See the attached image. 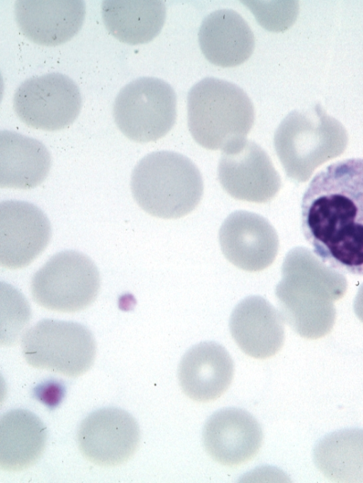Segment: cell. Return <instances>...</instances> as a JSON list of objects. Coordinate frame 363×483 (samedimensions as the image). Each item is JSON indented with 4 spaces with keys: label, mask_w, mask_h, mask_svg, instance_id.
<instances>
[{
    "label": "cell",
    "mask_w": 363,
    "mask_h": 483,
    "mask_svg": "<svg viewBox=\"0 0 363 483\" xmlns=\"http://www.w3.org/2000/svg\"><path fill=\"white\" fill-rule=\"evenodd\" d=\"M301 226L322 262L363 276V158L336 161L313 177L302 198Z\"/></svg>",
    "instance_id": "obj_1"
},
{
    "label": "cell",
    "mask_w": 363,
    "mask_h": 483,
    "mask_svg": "<svg viewBox=\"0 0 363 483\" xmlns=\"http://www.w3.org/2000/svg\"><path fill=\"white\" fill-rule=\"evenodd\" d=\"M281 274L275 292L284 321L305 339L329 334L336 317L334 302L347 290L345 277L303 246L287 253Z\"/></svg>",
    "instance_id": "obj_2"
},
{
    "label": "cell",
    "mask_w": 363,
    "mask_h": 483,
    "mask_svg": "<svg viewBox=\"0 0 363 483\" xmlns=\"http://www.w3.org/2000/svg\"><path fill=\"white\" fill-rule=\"evenodd\" d=\"M131 191L138 205L148 214L177 219L194 210L203 193L201 174L186 156L171 151L145 156L134 168Z\"/></svg>",
    "instance_id": "obj_3"
},
{
    "label": "cell",
    "mask_w": 363,
    "mask_h": 483,
    "mask_svg": "<svg viewBox=\"0 0 363 483\" xmlns=\"http://www.w3.org/2000/svg\"><path fill=\"white\" fill-rule=\"evenodd\" d=\"M254 121L250 98L231 82L206 77L188 93V127L194 140L206 149L223 150L245 140Z\"/></svg>",
    "instance_id": "obj_4"
},
{
    "label": "cell",
    "mask_w": 363,
    "mask_h": 483,
    "mask_svg": "<svg viewBox=\"0 0 363 483\" xmlns=\"http://www.w3.org/2000/svg\"><path fill=\"white\" fill-rule=\"evenodd\" d=\"M347 143L345 127L319 104L289 113L274 137L287 176L297 182L307 181L319 166L342 154Z\"/></svg>",
    "instance_id": "obj_5"
},
{
    "label": "cell",
    "mask_w": 363,
    "mask_h": 483,
    "mask_svg": "<svg viewBox=\"0 0 363 483\" xmlns=\"http://www.w3.org/2000/svg\"><path fill=\"white\" fill-rule=\"evenodd\" d=\"M23 357L32 367L67 377L84 375L92 366L96 342L84 325L45 319L27 330L21 339Z\"/></svg>",
    "instance_id": "obj_6"
},
{
    "label": "cell",
    "mask_w": 363,
    "mask_h": 483,
    "mask_svg": "<svg viewBox=\"0 0 363 483\" xmlns=\"http://www.w3.org/2000/svg\"><path fill=\"white\" fill-rule=\"evenodd\" d=\"M113 114L117 127L128 139L137 142L156 141L176 122V93L160 79L138 78L121 89Z\"/></svg>",
    "instance_id": "obj_7"
},
{
    "label": "cell",
    "mask_w": 363,
    "mask_h": 483,
    "mask_svg": "<svg viewBox=\"0 0 363 483\" xmlns=\"http://www.w3.org/2000/svg\"><path fill=\"white\" fill-rule=\"evenodd\" d=\"M100 276L94 263L75 251L52 256L33 276L30 292L41 307L60 312L84 309L96 298Z\"/></svg>",
    "instance_id": "obj_8"
},
{
    "label": "cell",
    "mask_w": 363,
    "mask_h": 483,
    "mask_svg": "<svg viewBox=\"0 0 363 483\" xmlns=\"http://www.w3.org/2000/svg\"><path fill=\"white\" fill-rule=\"evenodd\" d=\"M13 109L26 125L55 131L70 125L82 107L77 84L60 73L33 76L20 84L13 98Z\"/></svg>",
    "instance_id": "obj_9"
},
{
    "label": "cell",
    "mask_w": 363,
    "mask_h": 483,
    "mask_svg": "<svg viewBox=\"0 0 363 483\" xmlns=\"http://www.w3.org/2000/svg\"><path fill=\"white\" fill-rule=\"evenodd\" d=\"M218 175L221 186L231 197L251 203L271 200L281 185L267 152L246 139L222 150Z\"/></svg>",
    "instance_id": "obj_10"
},
{
    "label": "cell",
    "mask_w": 363,
    "mask_h": 483,
    "mask_svg": "<svg viewBox=\"0 0 363 483\" xmlns=\"http://www.w3.org/2000/svg\"><path fill=\"white\" fill-rule=\"evenodd\" d=\"M77 438L86 460L99 466L114 467L133 456L139 446L140 432L130 414L106 407L94 411L82 421Z\"/></svg>",
    "instance_id": "obj_11"
},
{
    "label": "cell",
    "mask_w": 363,
    "mask_h": 483,
    "mask_svg": "<svg viewBox=\"0 0 363 483\" xmlns=\"http://www.w3.org/2000/svg\"><path fill=\"white\" fill-rule=\"evenodd\" d=\"M50 222L37 206L21 200L0 205V263L17 269L28 266L46 248Z\"/></svg>",
    "instance_id": "obj_12"
},
{
    "label": "cell",
    "mask_w": 363,
    "mask_h": 483,
    "mask_svg": "<svg viewBox=\"0 0 363 483\" xmlns=\"http://www.w3.org/2000/svg\"><path fill=\"white\" fill-rule=\"evenodd\" d=\"M225 257L234 266L250 272L269 267L279 251L275 229L262 216L245 210L232 212L219 230Z\"/></svg>",
    "instance_id": "obj_13"
},
{
    "label": "cell",
    "mask_w": 363,
    "mask_h": 483,
    "mask_svg": "<svg viewBox=\"0 0 363 483\" xmlns=\"http://www.w3.org/2000/svg\"><path fill=\"white\" fill-rule=\"evenodd\" d=\"M202 438L206 451L215 461L236 466L257 455L262 446L263 433L258 421L247 411L225 408L208 418Z\"/></svg>",
    "instance_id": "obj_14"
},
{
    "label": "cell",
    "mask_w": 363,
    "mask_h": 483,
    "mask_svg": "<svg viewBox=\"0 0 363 483\" xmlns=\"http://www.w3.org/2000/svg\"><path fill=\"white\" fill-rule=\"evenodd\" d=\"M14 14L27 38L38 45L55 46L67 42L81 29L85 5L80 0H18Z\"/></svg>",
    "instance_id": "obj_15"
},
{
    "label": "cell",
    "mask_w": 363,
    "mask_h": 483,
    "mask_svg": "<svg viewBox=\"0 0 363 483\" xmlns=\"http://www.w3.org/2000/svg\"><path fill=\"white\" fill-rule=\"evenodd\" d=\"M284 319L275 307L258 295L247 297L233 310L232 337L247 355L257 359L274 356L284 342Z\"/></svg>",
    "instance_id": "obj_16"
},
{
    "label": "cell",
    "mask_w": 363,
    "mask_h": 483,
    "mask_svg": "<svg viewBox=\"0 0 363 483\" xmlns=\"http://www.w3.org/2000/svg\"><path fill=\"white\" fill-rule=\"evenodd\" d=\"M234 375L233 361L221 345L205 341L189 349L179 365L178 377L184 393L196 402L220 397Z\"/></svg>",
    "instance_id": "obj_17"
},
{
    "label": "cell",
    "mask_w": 363,
    "mask_h": 483,
    "mask_svg": "<svg viewBox=\"0 0 363 483\" xmlns=\"http://www.w3.org/2000/svg\"><path fill=\"white\" fill-rule=\"evenodd\" d=\"M198 36L205 57L223 67L243 63L255 48V36L250 25L232 9H219L206 16Z\"/></svg>",
    "instance_id": "obj_18"
},
{
    "label": "cell",
    "mask_w": 363,
    "mask_h": 483,
    "mask_svg": "<svg viewBox=\"0 0 363 483\" xmlns=\"http://www.w3.org/2000/svg\"><path fill=\"white\" fill-rule=\"evenodd\" d=\"M49 152L38 140L13 131L0 132V187L29 189L50 171Z\"/></svg>",
    "instance_id": "obj_19"
},
{
    "label": "cell",
    "mask_w": 363,
    "mask_h": 483,
    "mask_svg": "<svg viewBox=\"0 0 363 483\" xmlns=\"http://www.w3.org/2000/svg\"><path fill=\"white\" fill-rule=\"evenodd\" d=\"M46 428L30 411L18 409L0 419V467L9 472L26 470L42 455L46 443Z\"/></svg>",
    "instance_id": "obj_20"
},
{
    "label": "cell",
    "mask_w": 363,
    "mask_h": 483,
    "mask_svg": "<svg viewBox=\"0 0 363 483\" xmlns=\"http://www.w3.org/2000/svg\"><path fill=\"white\" fill-rule=\"evenodd\" d=\"M101 14L110 34L122 42L138 45L151 41L160 33L166 7L160 0H105Z\"/></svg>",
    "instance_id": "obj_21"
},
{
    "label": "cell",
    "mask_w": 363,
    "mask_h": 483,
    "mask_svg": "<svg viewBox=\"0 0 363 483\" xmlns=\"http://www.w3.org/2000/svg\"><path fill=\"white\" fill-rule=\"evenodd\" d=\"M313 459L328 479L337 482H363V429L334 431L317 443Z\"/></svg>",
    "instance_id": "obj_22"
},
{
    "label": "cell",
    "mask_w": 363,
    "mask_h": 483,
    "mask_svg": "<svg viewBox=\"0 0 363 483\" xmlns=\"http://www.w3.org/2000/svg\"><path fill=\"white\" fill-rule=\"evenodd\" d=\"M257 22L270 31H283L295 21L298 4L295 1H242Z\"/></svg>",
    "instance_id": "obj_23"
},
{
    "label": "cell",
    "mask_w": 363,
    "mask_h": 483,
    "mask_svg": "<svg viewBox=\"0 0 363 483\" xmlns=\"http://www.w3.org/2000/svg\"><path fill=\"white\" fill-rule=\"evenodd\" d=\"M65 394L64 385L55 380H49L37 385L33 390L34 398L53 409L62 401Z\"/></svg>",
    "instance_id": "obj_24"
},
{
    "label": "cell",
    "mask_w": 363,
    "mask_h": 483,
    "mask_svg": "<svg viewBox=\"0 0 363 483\" xmlns=\"http://www.w3.org/2000/svg\"><path fill=\"white\" fill-rule=\"evenodd\" d=\"M353 308L358 319L363 323V283L358 289L353 302Z\"/></svg>",
    "instance_id": "obj_25"
}]
</instances>
